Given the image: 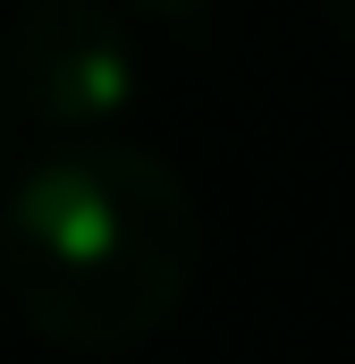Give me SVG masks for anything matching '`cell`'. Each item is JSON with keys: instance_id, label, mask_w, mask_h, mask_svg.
I'll use <instances>...</instances> for the list:
<instances>
[{"instance_id": "cell-1", "label": "cell", "mask_w": 355, "mask_h": 364, "mask_svg": "<svg viewBox=\"0 0 355 364\" xmlns=\"http://www.w3.org/2000/svg\"><path fill=\"white\" fill-rule=\"evenodd\" d=\"M203 220L161 153L60 136L0 203V279L17 314L77 356L144 348L195 288Z\"/></svg>"}, {"instance_id": "cell-2", "label": "cell", "mask_w": 355, "mask_h": 364, "mask_svg": "<svg viewBox=\"0 0 355 364\" xmlns=\"http://www.w3.org/2000/svg\"><path fill=\"white\" fill-rule=\"evenodd\" d=\"M9 68L51 136H110L136 110V43L110 17V0H26Z\"/></svg>"}, {"instance_id": "cell-3", "label": "cell", "mask_w": 355, "mask_h": 364, "mask_svg": "<svg viewBox=\"0 0 355 364\" xmlns=\"http://www.w3.org/2000/svg\"><path fill=\"white\" fill-rule=\"evenodd\" d=\"M127 9H144V17H195V9H212V0H127Z\"/></svg>"}, {"instance_id": "cell-4", "label": "cell", "mask_w": 355, "mask_h": 364, "mask_svg": "<svg viewBox=\"0 0 355 364\" xmlns=\"http://www.w3.org/2000/svg\"><path fill=\"white\" fill-rule=\"evenodd\" d=\"M322 17H330V26H339V34L355 43V0H322Z\"/></svg>"}, {"instance_id": "cell-5", "label": "cell", "mask_w": 355, "mask_h": 364, "mask_svg": "<svg viewBox=\"0 0 355 364\" xmlns=\"http://www.w3.org/2000/svg\"><path fill=\"white\" fill-rule=\"evenodd\" d=\"M0 144H9V119H0Z\"/></svg>"}]
</instances>
